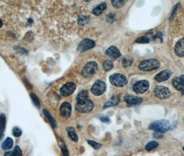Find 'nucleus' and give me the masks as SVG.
<instances>
[{
	"label": "nucleus",
	"mask_w": 184,
	"mask_h": 156,
	"mask_svg": "<svg viewBox=\"0 0 184 156\" xmlns=\"http://www.w3.org/2000/svg\"><path fill=\"white\" fill-rule=\"evenodd\" d=\"M149 87V83L146 80L137 81L133 86V90L137 94H142L145 92Z\"/></svg>",
	"instance_id": "6e6552de"
},
{
	"label": "nucleus",
	"mask_w": 184,
	"mask_h": 156,
	"mask_svg": "<svg viewBox=\"0 0 184 156\" xmlns=\"http://www.w3.org/2000/svg\"><path fill=\"white\" fill-rule=\"evenodd\" d=\"M154 94L156 97L160 99H165L169 97L171 93L169 89L164 86H157L154 89Z\"/></svg>",
	"instance_id": "1a4fd4ad"
},
{
	"label": "nucleus",
	"mask_w": 184,
	"mask_h": 156,
	"mask_svg": "<svg viewBox=\"0 0 184 156\" xmlns=\"http://www.w3.org/2000/svg\"><path fill=\"white\" fill-rule=\"evenodd\" d=\"M171 74H172V72L168 70V69H165V70L161 71L160 72L155 76V80L157 82H163L167 80V79H169V77L171 76Z\"/></svg>",
	"instance_id": "4468645a"
},
{
	"label": "nucleus",
	"mask_w": 184,
	"mask_h": 156,
	"mask_svg": "<svg viewBox=\"0 0 184 156\" xmlns=\"http://www.w3.org/2000/svg\"><path fill=\"white\" fill-rule=\"evenodd\" d=\"M13 140L11 137H7L1 144V148L3 150H9L12 147Z\"/></svg>",
	"instance_id": "aec40b11"
},
{
	"label": "nucleus",
	"mask_w": 184,
	"mask_h": 156,
	"mask_svg": "<svg viewBox=\"0 0 184 156\" xmlns=\"http://www.w3.org/2000/svg\"><path fill=\"white\" fill-rule=\"evenodd\" d=\"M106 8H107V3H104V2L102 3H100V4H99L98 6L95 7V8L93 9V11H92V12H93V15H95L96 16L100 15V14L106 9Z\"/></svg>",
	"instance_id": "6ab92c4d"
},
{
	"label": "nucleus",
	"mask_w": 184,
	"mask_h": 156,
	"mask_svg": "<svg viewBox=\"0 0 184 156\" xmlns=\"http://www.w3.org/2000/svg\"><path fill=\"white\" fill-rule=\"evenodd\" d=\"M158 38V37H159V38L160 39V41H161L162 42V34L160 33H156V35H155V36H154V38Z\"/></svg>",
	"instance_id": "e433bc0d"
},
{
	"label": "nucleus",
	"mask_w": 184,
	"mask_h": 156,
	"mask_svg": "<svg viewBox=\"0 0 184 156\" xmlns=\"http://www.w3.org/2000/svg\"><path fill=\"white\" fill-rule=\"evenodd\" d=\"M183 151H184V147L183 148Z\"/></svg>",
	"instance_id": "a19ab883"
},
{
	"label": "nucleus",
	"mask_w": 184,
	"mask_h": 156,
	"mask_svg": "<svg viewBox=\"0 0 184 156\" xmlns=\"http://www.w3.org/2000/svg\"><path fill=\"white\" fill-rule=\"evenodd\" d=\"M100 121L103 123H109L110 122V119L108 116H101L100 118Z\"/></svg>",
	"instance_id": "f704fd0d"
},
{
	"label": "nucleus",
	"mask_w": 184,
	"mask_h": 156,
	"mask_svg": "<svg viewBox=\"0 0 184 156\" xmlns=\"http://www.w3.org/2000/svg\"><path fill=\"white\" fill-rule=\"evenodd\" d=\"M6 124V115L4 114H0V135H3Z\"/></svg>",
	"instance_id": "4be33fe9"
},
{
	"label": "nucleus",
	"mask_w": 184,
	"mask_h": 156,
	"mask_svg": "<svg viewBox=\"0 0 184 156\" xmlns=\"http://www.w3.org/2000/svg\"><path fill=\"white\" fill-rule=\"evenodd\" d=\"M67 131H68V136L71 140H73L75 142H77V140H78V137H77V135L75 132V130L73 129V128H67Z\"/></svg>",
	"instance_id": "5701e85b"
},
{
	"label": "nucleus",
	"mask_w": 184,
	"mask_h": 156,
	"mask_svg": "<svg viewBox=\"0 0 184 156\" xmlns=\"http://www.w3.org/2000/svg\"><path fill=\"white\" fill-rule=\"evenodd\" d=\"M76 85L73 82H68L64 84L59 89V93L63 96H68L75 92Z\"/></svg>",
	"instance_id": "0eeeda50"
},
{
	"label": "nucleus",
	"mask_w": 184,
	"mask_h": 156,
	"mask_svg": "<svg viewBox=\"0 0 184 156\" xmlns=\"http://www.w3.org/2000/svg\"><path fill=\"white\" fill-rule=\"evenodd\" d=\"M149 128L156 132L163 133L170 129V123L166 119L156 120L149 125Z\"/></svg>",
	"instance_id": "f257e3e1"
},
{
	"label": "nucleus",
	"mask_w": 184,
	"mask_h": 156,
	"mask_svg": "<svg viewBox=\"0 0 184 156\" xmlns=\"http://www.w3.org/2000/svg\"><path fill=\"white\" fill-rule=\"evenodd\" d=\"M3 156H15V155H14L13 152L10 151V152H6V153L4 154V155Z\"/></svg>",
	"instance_id": "4c0bfd02"
},
{
	"label": "nucleus",
	"mask_w": 184,
	"mask_h": 156,
	"mask_svg": "<svg viewBox=\"0 0 184 156\" xmlns=\"http://www.w3.org/2000/svg\"><path fill=\"white\" fill-rule=\"evenodd\" d=\"M174 52L177 56H184V38L180 39L176 43L175 46H174Z\"/></svg>",
	"instance_id": "2eb2a0df"
},
{
	"label": "nucleus",
	"mask_w": 184,
	"mask_h": 156,
	"mask_svg": "<svg viewBox=\"0 0 184 156\" xmlns=\"http://www.w3.org/2000/svg\"><path fill=\"white\" fill-rule=\"evenodd\" d=\"M30 98H31L32 101H33L34 105H35V106L37 107V108H40L41 105H40V102H39L38 97H37V96H36L35 94H33V93L30 94Z\"/></svg>",
	"instance_id": "a878e982"
},
{
	"label": "nucleus",
	"mask_w": 184,
	"mask_h": 156,
	"mask_svg": "<svg viewBox=\"0 0 184 156\" xmlns=\"http://www.w3.org/2000/svg\"><path fill=\"white\" fill-rule=\"evenodd\" d=\"M113 67V62L111 60H105L102 64V68L105 71H109Z\"/></svg>",
	"instance_id": "393cba45"
},
{
	"label": "nucleus",
	"mask_w": 184,
	"mask_h": 156,
	"mask_svg": "<svg viewBox=\"0 0 184 156\" xmlns=\"http://www.w3.org/2000/svg\"><path fill=\"white\" fill-rule=\"evenodd\" d=\"M183 120H184V119H183Z\"/></svg>",
	"instance_id": "79ce46f5"
},
{
	"label": "nucleus",
	"mask_w": 184,
	"mask_h": 156,
	"mask_svg": "<svg viewBox=\"0 0 184 156\" xmlns=\"http://www.w3.org/2000/svg\"><path fill=\"white\" fill-rule=\"evenodd\" d=\"M158 146V143L156 142V141H149V142L147 143V144L145 145V149L148 151H150V150H152L156 148Z\"/></svg>",
	"instance_id": "b1692460"
},
{
	"label": "nucleus",
	"mask_w": 184,
	"mask_h": 156,
	"mask_svg": "<svg viewBox=\"0 0 184 156\" xmlns=\"http://www.w3.org/2000/svg\"><path fill=\"white\" fill-rule=\"evenodd\" d=\"M89 99V92L87 90H82L77 95L76 101L77 103L85 101L86 100Z\"/></svg>",
	"instance_id": "a211bd4d"
},
{
	"label": "nucleus",
	"mask_w": 184,
	"mask_h": 156,
	"mask_svg": "<svg viewBox=\"0 0 184 156\" xmlns=\"http://www.w3.org/2000/svg\"><path fill=\"white\" fill-rule=\"evenodd\" d=\"M98 69V64L95 61H91L86 63L82 71V75L84 78L91 76L94 74Z\"/></svg>",
	"instance_id": "39448f33"
},
{
	"label": "nucleus",
	"mask_w": 184,
	"mask_h": 156,
	"mask_svg": "<svg viewBox=\"0 0 184 156\" xmlns=\"http://www.w3.org/2000/svg\"><path fill=\"white\" fill-rule=\"evenodd\" d=\"M172 85L174 88L184 94V75L174 78L172 80Z\"/></svg>",
	"instance_id": "9b49d317"
},
{
	"label": "nucleus",
	"mask_w": 184,
	"mask_h": 156,
	"mask_svg": "<svg viewBox=\"0 0 184 156\" xmlns=\"http://www.w3.org/2000/svg\"><path fill=\"white\" fill-rule=\"evenodd\" d=\"M149 42V38L147 36H141L136 40V43H142V44H146Z\"/></svg>",
	"instance_id": "cd10ccee"
},
{
	"label": "nucleus",
	"mask_w": 184,
	"mask_h": 156,
	"mask_svg": "<svg viewBox=\"0 0 184 156\" xmlns=\"http://www.w3.org/2000/svg\"><path fill=\"white\" fill-rule=\"evenodd\" d=\"M106 54H107V56L112 60H116L117 58H119V57L121 55V53H120L119 49L114 46H109V47L106 50Z\"/></svg>",
	"instance_id": "f8f14e48"
},
{
	"label": "nucleus",
	"mask_w": 184,
	"mask_h": 156,
	"mask_svg": "<svg viewBox=\"0 0 184 156\" xmlns=\"http://www.w3.org/2000/svg\"><path fill=\"white\" fill-rule=\"evenodd\" d=\"M110 83L117 87H122L127 83V78L121 73H116L111 75L109 77Z\"/></svg>",
	"instance_id": "7ed1b4c3"
},
{
	"label": "nucleus",
	"mask_w": 184,
	"mask_h": 156,
	"mask_svg": "<svg viewBox=\"0 0 184 156\" xmlns=\"http://www.w3.org/2000/svg\"><path fill=\"white\" fill-rule=\"evenodd\" d=\"M160 67V62L156 59H147L142 60L138 64V69L141 71H149L157 69Z\"/></svg>",
	"instance_id": "f03ea898"
},
{
	"label": "nucleus",
	"mask_w": 184,
	"mask_h": 156,
	"mask_svg": "<svg viewBox=\"0 0 184 156\" xmlns=\"http://www.w3.org/2000/svg\"><path fill=\"white\" fill-rule=\"evenodd\" d=\"M133 60L130 58H125L122 60V66L124 67H128L132 63Z\"/></svg>",
	"instance_id": "c756f323"
},
{
	"label": "nucleus",
	"mask_w": 184,
	"mask_h": 156,
	"mask_svg": "<svg viewBox=\"0 0 184 156\" xmlns=\"http://www.w3.org/2000/svg\"><path fill=\"white\" fill-rule=\"evenodd\" d=\"M60 148H61V150H62V153L63 154V156H68V152L67 150V148H66V147L65 146H63L62 145H60Z\"/></svg>",
	"instance_id": "473e14b6"
},
{
	"label": "nucleus",
	"mask_w": 184,
	"mask_h": 156,
	"mask_svg": "<svg viewBox=\"0 0 184 156\" xmlns=\"http://www.w3.org/2000/svg\"><path fill=\"white\" fill-rule=\"evenodd\" d=\"M12 134L13 135L16 137H20L22 134V131L21 130V129L18 127H14L13 129H12Z\"/></svg>",
	"instance_id": "7c9ffc66"
},
{
	"label": "nucleus",
	"mask_w": 184,
	"mask_h": 156,
	"mask_svg": "<svg viewBox=\"0 0 184 156\" xmlns=\"http://www.w3.org/2000/svg\"><path fill=\"white\" fill-rule=\"evenodd\" d=\"M94 104L91 100L87 99L85 101L77 103L75 105V110L81 113H88L93 110Z\"/></svg>",
	"instance_id": "20e7f679"
},
{
	"label": "nucleus",
	"mask_w": 184,
	"mask_h": 156,
	"mask_svg": "<svg viewBox=\"0 0 184 156\" xmlns=\"http://www.w3.org/2000/svg\"><path fill=\"white\" fill-rule=\"evenodd\" d=\"M43 114H44L45 116H46V117L48 119V121H49V123H50V124L51 125V126L53 127V128H55L57 125L56 121H55V119H54V118L53 117V116L50 114V112L46 110H43Z\"/></svg>",
	"instance_id": "412c9836"
},
{
	"label": "nucleus",
	"mask_w": 184,
	"mask_h": 156,
	"mask_svg": "<svg viewBox=\"0 0 184 156\" xmlns=\"http://www.w3.org/2000/svg\"><path fill=\"white\" fill-rule=\"evenodd\" d=\"M72 107L71 104L68 102H64L59 107V112L61 115L65 118H68L71 116Z\"/></svg>",
	"instance_id": "ddd939ff"
},
{
	"label": "nucleus",
	"mask_w": 184,
	"mask_h": 156,
	"mask_svg": "<svg viewBox=\"0 0 184 156\" xmlns=\"http://www.w3.org/2000/svg\"><path fill=\"white\" fill-rule=\"evenodd\" d=\"M87 17H80V19H82V20H79V23H80V24H85V23H86L88 21V20H86V19H87V18H86Z\"/></svg>",
	"instance_id": "c9c22d12"
},
{
	"label": "nucleus",
	"mask_w": 184,
	"mask_h": 156,
	"mask_svg": "<svg viewBox=\"0 0 184 156\" xmlns=\"http://www.w3.org/2000/svg\"><path fill=\"white\" fill-rule=\"evenodd\" d=\"M95 42L90 39H84L77 46V51L80 52H84L92 49L95 46Z\"/></svg>",
	"instance_id": "9d476101"
},
{
	"label": "nucleus",
	"mask_w": 184,
	"mask_h": 156,
	"mask_svg": "<svg viewBox=\"0 0 184 156\" xmlns=\"http://www.w3.org/2000/svg\"><path fill=\"white\" fill-rule=\"evenodd\" d=\"M12 152H13L14 155L15 156H22V152H21V150L18 146H16L15 147V148L12 150Z\"/></svg>",
	"instance_id": "2f4dec72"
},
{
	"label": "nucleus",
	"mask_w": 184,
	"mask_h": 156,
	"mask_svg": "<svg viewBox=\"0 0 184 156\" xmlns=\"http://www.w3.org/2000/svg\"><path fill=\"white\" fill-rule=\"evenodd\" d=\"M106 84L101 80H97L92 85L91 91V93L95 96H100L106 90Z\"/></svg>",
	"instance_id": "423d86ee"
},
{
	"label": "nucleus",
	"mask_w": 184,
	"mask_h": 156,
	"mask_svg": "<svg viewBox=\"0 0 184 156\" xmlns=\"http://www.w3.org/2000/svg\"><path fill=\"white\" fill-rule=\"evenodd\" d=\"M153 137L154 138H156V139H161L162 137H163V135L161 133V132H155L154 134H153Z\"/></svg>",
	"instance_id": "72a5a7b5"
},
{
	"label": "nucleus",
	"mask_w": 184,
	"mask_h": 156,
	"mask_svg": "<svg viewBox=\"0 0 184 156\" xmlns=\"http://www.w3.org/2000/svg\"><path fill=\"white\" fill-rule=\"evenodd\" d=\"M119 102H120V97L118 96H117V95H113V96H111L109 101L104 103L103 109L107 108V107H109L116 106V105L119 103Z\"/></svg>",
	"instance_id": "f3484780"
},
{
	"label": "nucleus",
	"mask_w": 184,
	"mask_h": 156,
	"mask_svg": "<svg viewBox=\"0 0 184 156\" xmlns=\"http://www.w3.org/2000/svg\"><path fill=\"white\" fill-rule=\"evenodd\" d=\"M176 125H177V121H174V123H173L172 126V127H170V128H171V129H174V128H175V127L176 126Z\"/></svg>",
	"instance_id": "58836bf2"
},
{
	"label": "nucleus",
	"mask_w": 184,
	"mask_h": 156,
	"mask_svg": "<svg viewBox=\"0 0 184 156\" xmlns=\"http://www.w3.org/2000/svg\"><path fill=\"white\" fill-rule=\"evenodd\" d=\"M2 24H3L2 21H1V19H0V28H1V26H2Z\"/></svg>",
	"instance_id": "ea45409f"
},
{
	"label": "nucleus",
	"mask_w": 184,
	"mask_h": 156,
	"mask_svg": "<svg viewBox=\"0 0 184 156\" xmlns=\"http://www.w3.org/2000/svg\"><path fill=\"white\" fill-rule=\"evenodd\" d=\"M125 101L128 105H139L142 102V98L137 96H131V95H127L124 98Z\"/></svg>",
	"instance_id": "dca6fc26"
},
{
	"label": "nucleus",
	"mask_w": 184,
	"mask_h": 156,
	"mask_svg": "<svg viewBox=\"0 0 184 156\" xmlns=\"http://www.w3.org/2000/svg\"><path fill=\"white\" fill-rule=\"evenodd\" d=\"M125 3V1L124 0H113L111 1V4L115 8H120Z\"/></svg>",
	"instance_id": "bb28decb"
},
{
	"label": "nucleus",
	"mask_w": 184,
	"mask_h": 156,
	"mask_svg": "<svg viewBox=\"0 0 184 156\" xmlns=\"http://www.w3.org/2000/svg\"><path fill=\"white\" fill-rule=\"evenodd\" d=\"M87 142L90 146L93 147V148H95V149H99V148H100L101 147H102V144H100V143L96 142V141H92V140H87Z\"/></svg>",
	"instance_id": "c85d7f7f"
}]
</instances>
